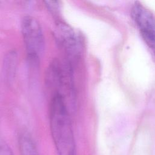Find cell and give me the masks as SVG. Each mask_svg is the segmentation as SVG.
Segmentation results:
<instances>
[{
  "label": "cell",
  "instance_id": "7",
  "mask_svg": "<svg viewBox=\"0 0 155 155\" xmlns=\"http://www.w3.org/2000/svg\"><path fill=\"white\" fill-rule=\"evenodd\" d=\"M140 31L143 39L155 55V31L149 30H140Z\"/></svg>",
  "mask_w": 155,
  "mask_h": 155
},
{
  "label": "cell",
  "instance_id": "5",
  "mask_svg": "<svg viewBox=\"0 0 155 155\" xmlns=\"http://www.w3.org/2000/svg\"><path fill=\"white\" fill-rule=\"evenodd\" d=\"M18 63V54L16 51L11 50L5 56L3 61V73L8 83H12L15 77Z\"/></svg>",
  "mask_w": 155,
  "mask_h": 155
},
{
  "label": "cell",
  "instance_id": "9",
  "mask_svg": "<svg viewBox=\"0 0 155 155\" xmlns=\"http://www.w3.org/2000/svg\"><path fill=\"white\" fill-rule=\"evenodd\" d=\"M0 155H14L10 147L3 140L0 139Z\"/></svg>",
  "mask_w": 155,
  "mask_h": 155
},
{
  "label": "cell",
  "instance_id": "4",
  "mask_svg": "<svg viewBox=\"0 0 155 155\" xmlns=\"http://www.w3.org/2000/svg\"><path fill=\"white\" fill-rule=\"evenodd\" d=\"M131 16L140 30L155 31V15L140 3H134Z\"/></svg>",
  "mask_w": 155,
  "mask_h": 155
},
{
  "label": "cell",
  "instance_id": "8",
  "mask_svg": "<svg viewBox=\"0 0 155 155\" xmlns=\"http://www.w3.org/2000/svg\"><path fill=\"white\" fill-rule=\"evenodd\" d=\"M45 7L50 13L54 16H58L59 13V4L56 1H45L44 2Z\"/></svg>",
  "mask_w": 155,
  "mask_h": 155
},
{
  "label": "cell",
  "instance_id": "6",
  "mask_svg": "<svg viewBox=\"0 0 155 155\" xmlns=\"http://www.w3.org/2000/svg\"><path fill=\"white\" fill-rule=\"evenodd\" d=\"M19 148L21 155H39L33 139L27 133L19 136Z\"/></svg>",
  "mask_w": 155,
  "mask_h": 155
},
{
  "label": "cell",
  "instance_id": "1",
  "mask_svg": "<svg viewBox=\"0 0 155 155\" xmlns=\"http://www.w3.org/2000/svg\"><path fill=\"white\" fill-rule=\"evenodd\" d=\"M50 125L58 155H76L75 139L66 101L54 93L50 105Z\"/></svg>",
  "mask_w": 155,
  "mask_h": 155
},
{
  "label": "cell",
  "instance_id": "2",
  "mask_svg": "<svg viewBox=\"0 0 155 155\" xmlns=\"http://www.w3.org/2000/svg\"><path fill=\"white\" fill-rule=\"evenodd\" d=\"M21 31L28 59L38 62L45 48V40L40 23L35 18L25 16L21 22Z\"/></svg>",
  "mask_w": 155,
  "mask_h": 155
},
{
  "label": "cell",
  "instance_id": "3",
  "mask_svg": "<svg viewBox=\"0 0 155 155\" xmlns=\"http://www.w3.org/2000/svg\"><path fill=\"white\" fill-rule=\"evenodd\" d=\"M55 36L58 43L70 56H76L78 53V38L74 30L68 24L58 21L56 24Z\"/></svg>",
  "mask_w": 155,
  "mask_h": 155
}]
</instances>
